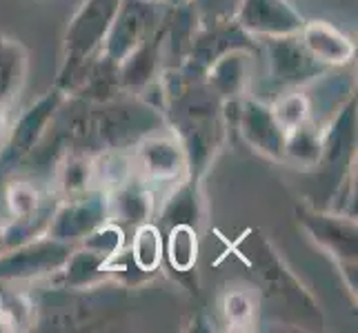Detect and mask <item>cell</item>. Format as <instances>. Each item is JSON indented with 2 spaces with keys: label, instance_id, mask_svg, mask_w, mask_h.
<instances>
[{
  "label": "cell",
  "instance_id": "27",
  "mask_svg": "<svg viewBox=\"0 0 358 333\" xmlns=\"http://www.w3.org/2000/svg\"><path fill=\"white\" fill-rule=\"evenodd\" d=\"M7 109L5 107H0V142H3L5 138V133H7Z\"/></svg>",
  "mask_w": 358,
  "mask_h": 333
},
{
  "label": "cell",
  "instance_id": "1",
  "mask_svg": "<svg viewBox=\"0 0 358 333\" xmlns=\"http://www.w3.org/2000/svg\"><path fill=\"white\" fill-rule=\"evenodd\" d=\"M163 116L167 129L176 135L187 156L189 178L199 182L223 145L227 127L223 101L207 87L205 80L189 82L182 91L165 101Z\"/></svg>",
  "mask_w": 358,
  "mask_h": 333
},
{
  "label": "cell",
  "instance_id": "19",
  "mask_svg": "<svg viewBox=\"0 0 358 333\" xmlns=\"http://www.w3.org/2000/svg\"><path fill=\"white\" fill-rule=\"evenodd\" d=\"M201 214H203L201 184L192 178H185L176 187H171V193L167 195L163 207H160L158 227L163 229V233L174 225L196 227L201 220Z\"/></svg>",
  "mask_w": 358,
  "mask_h": 333
},
{
  "label": "cell",
  "instance_id": "18",
  "mask_svg": "<svg viewBox=\"0 0 358 333\" xmlns=\"http://www.w3.org/2000/svg\"><path fill=\"white\" fill-rule=\"evenodd\" d=\"M29 78V52L18 38L0 34V107H11Z\"/></svg>",
  "mask_w": 358,
  "mask_h": 333
},
{
  "label": "cell",
  "instance_id": "14",
  "mask_svg": "<svg viewBox=\"0 0 358 333\" xmlns=\"http://www.w3.org/2000/svg\"><path fill=\"white\" fill-rule=\"evenodd\" d=\"M167 36V16L163 24L147 38L141 47H136L134 52L118 65L120 87L125 94L141 96L150 84H154L160 76V54L165 47Z\"/></svg>",
  "mask_w": 358,
  "mask_h": 333
},
{
  "label": "cell",
  "instance_id": "5",
  "mask_svg": "<svg viewBox=\"0 0 358 333\" xmlns=\"http://www.w3.org/2000/svg\"><path fill=\"white\" fill-rule=\"evenodd\" d=\"M65 91L52 87L29 109H24L14 125L7 127L5 138L0 142V182L14 176L31 158V154L38 149L41 140L45 138V133L54 122L60 105L65 103Z\"/></svg>",
  "mask_w": 358,
  "mask_h": 333
},
{
  "label": "cell",
  "instance_id": "3",
  "mask_svg": "<svg viewBox=\"0 0 358 333\" xmlns=\"http://www.w3.org/2000/svg\"><path fill=\"white\" fill-rule=\"evenodd\" d=\"M120 3L122 0H83L71 14L60 47V65L54 80L56 89L69 96L76 87L85 67L101 52Z\"/></svg>",
  "mask_w": 358,
  "mask_h": 333
},
{
  "label": "cell",
  "instance_id": "26",
  "mask_svg": "<svg viewBox=\"0 0 358 333\" xmlns=\"http://www.w3.org/2000/svg\"><path fill=\"white\" fill-rule=\"evenodd\" d=\"M187 3L192 5L201 27H212V24L234 20L241 0H187Z\"/></svg>",
  "mask_w": 358,
  "mask_h": 333
},
{
  "label": "cell",
  "instance_id": "21",
  "mask_svg": "<svg viewBox=\"0 0 358 333\" xmlns=\"http://www.w3.org/2000/svg\"><path fill=\"white\" fill-rule=\"evenodd\" d=\"M129 258L143 274L152 276L158 271L165 256V236L156 222H145V225L134 229V238L129 244Z\"/></svg>",
  "mask_w": 358,
  "mask_h": 333
},
{
  "label": "cell",
  "instance_id": "28",
  "mask_svg": "<svg viewBox=\"0 0 358 333\" xmlns=\"http://www.w3.org/2000/svg\"><path fill=\"white\" fill-rule=\"evenodd\" d=\"M7 251V246H5V236H3V222H0V253Z\"/></svg>",
  "mask_w": 358,
  "mask_h": 333
},
{
  "label": "cell",
  "instance_id": "8",
  "mask_svg": "<svg viewBox=\"0 0 358 333\" xmlns=\"http://www.w3.org/2000/svg\"><path fill=\"white\" fill-rule=\"evenodd\" d=\"M76 244L60 242L52 236L34 238L0 253V285L56 276L67 262Z\"/></svg>",
  "mask_w": 358,
  "mask_h": 333
},
{
  "label": "cell",
  "instance_id": "24",
  "mask_svg": "<svg viewBox=\"0 0 358 333\" xmlns=\"http://www.w3.org/2000/svg\"><path fill=\"white\" fill-rule=\"evenodd\" d=\"M258 309H261V306H258V298L252 291L236 289L225 295L223 311H225L229 329H234V331L252 329L256 325Z\"/></svg>",
  "mask_w": 358,
  "mask_h": 333
},
{
  "label": "cell",
  "instance_id": "10",
  "mask_svg": "<svg viewBox=\"0 0 358 333\" xmlns=\"http://www.w3.org/2000/svg\"><path fill=\"white\" fill-rule=\"evenodd\" d=\"M107 220H109L107 191L90 189L80 195L58 200L45 233L60 242L78 244L94 229L105 225Z\"/></svg>",
  "mask_w": 358,
  "mask_h": 333
},
{
  "label": "cell",
  "instance_id": "9",
  "mask_svg": "<svg viewBox=\"0 0 358 333\" xmlns=\"http://www.w3.org/2000/svg\"><path fill=\"white\" fill-rule=\"evenodd\" d=\"M258 47H261V54H265L267 73L271 82L282 91L301 89L307 82H312L320 73L327 71V67L316 63L310 52L303 47L299 34L261 38Z\"/></svg>",
  "mask_w": 358,
  "mask_h": 333
},
{
  "label": "cell",
  "instance_id": "11",
  "mask_svg": "<svg viewBox=\"0 0 358 333\" xmlns=\"http://www.w3.org/2000/svg\"><path fill=\"white\" fill-rule=\"evenodd\" d=\"M231 109L236 111L234 122H236L243 140L271 163H282L285 129L276 120L271 105L263 103L256 96H243L238 101H231Z\"/></svg>",
  "mask_w": 358,
  "mask_h": 333
},
{
  "label": "cell",
  "instance_id": "13",
  "mask_svg": "<svg viewBox=\"0 0 358 333\" xmlns=\"http://www.w3.org/2000/svg\"><path fill=\"white\" fill-rule=\"evenodd\" d=\"M107 209L109 222H114V225L122 227L125 231H134L136 227L154 220L158 212V202L154 189L147 187L136 176H131L129 180H125L107 193Z\"/></svg>",
  "mask_w": 358,
  "mask_h": 333
},
{
  "label": "cell",
  "instance_id": "7",
  "mask_svg": "<svg viewBox=\"0 0 358 333\" xmlns=\"http://www.w3.org/2000/svg\"><path fill=\"white\" fill-rule=\"evenodd\" d=\"M167 9L165 0H122L101 52L120 65L163 24Z\"/></svg>",
  "mask_w": 358,
  "mask_h": 333
},
{
  "label": "cell",
  "instance_id": "22",
  "mask_svg": "<svg viewBox=\"0 0 358 333\" xmlns=\"http://www.w3.org/2000/svg\"><path fill=\"white\" fill-rule=\"evenodd\" d=\"M165 256L169 265L180 274H189L199 258V233L192 225H174L165 231Z\"/></svg>",
  "mask_w": 358,
  "mask_h": 333
},
{
  "label": "cell",
  "instance_id": "25",
  "mask_svg": "<svg viewBox=\"0 0 358 333\" xmlns=\"http://www.w3.org/2000/svg\"><path fill=\"white\" fill-rule=\"evenodd\" d=\"M271 111H274L276 120L280 122V127L285 131L301 125L305 120H312L310 101H307V94L303 91V87L282 91L276 101L271 103Z\"/></svg>",
  "mask_w": 358,
  "mask_h": 333
},
{
  "label": "cell",
  "instance_id": "17",
  "mask_svg": "<svg viewBox=\"0 0 358 333\" xmlns=\"http://www.w3.org/2000/svg\"><path fill=\"white\" fill-rule=\"evenodd\" d=\"M356 154V96L345 103L334 118L323 125V151H320L318 167L352 165Z\"/></svg>",
  "mask_w": 358,
  "mask_h": 333
},
{
  "label": "cell",
  "instance_id": "23",
  "mask_svg": "<svg viewBox=\"0 0 358 333\" xmlns=\"http://www.w3.org/2000/svg\"><path fill=\"white\" fill-rule=\"evenodd\" d=\"M5 205H7L9 218H24V216L41 212L45 205H49V200L41 193V189L36 187L34 180L16 178L5 184Z\"/></svg>",
  "mask_w": 358,
  "mask_h": 333
},
{
  "label": "cell",
  "instance_id": "16",
  "mask_svg": "<svg viewBox=\"0 0 358 333\" xmlns=\"http://www.w3.org/2000/svg\"><path fill=\"white\" fill-rule=\"evenodd\" d=\"M254 56L256 54L247 52V49H234V52L218 56L205 71V84L223 103H231L247 96Z\"/></svg>",
  "mask_w": 358,
  "mask_h": 333
},
{
  "label": "cell",
  "instance_id": "20",
  "mask_svg": "<svg viewBox=\"0 0 358 333\" xmlns=\"http://www.w3.org/2000/svg\"><path fill=\"white\" fill-rule=\"evenodd\" d=\"M320 151H323V127L314 120H305L285 131L282 163L312 169L320 163Z\"/></svg>",
  "mask_w": 358,
  "mask_h": 333
},
{
  "label": "cell",
  "instance_id": "6",
  "mask_svg": "<svg viewBox=\"0 0 358 333\" xmlns=\"http://www.w3.org/2000/svg\"><path fill=\"white\" fill-rule=\"evenodd\" d=\"M131 165L134 176L152 189L176 187L178 182L189 178L187 156H185V149L178 138L169 129H160L136 145Z\"/></svg>",
  "mask_w": 358,
  "mask_h": 333
},
{
  "label": "cell",
  "instance_id": "15",
  "mask_svg": "<svg viewBox=\"0 0 358 333\" xmlns=\"http://www.w3.org/2000/svg\"><path fill=\"white\" fill-rule=\"evenodd\" d=\"M299 38L316 63L327 69L350 65L356 54L354 40L327 20H305Z\"/></svg>",
  "mask_w": 358,
  "mask_h": 333
},
{
  "label": "cell",
  "instance_id": "2",
  "mask_svg": "<svg viewBox=\"0 0 358 333\" xmlns=\"http://www.w3.org/2000/svg\"><path fill=\"white\" fill-rule=\"evenodd\" d=\"M238 251L245 262H250L254 269L263 302H267V309L280 323L296 329H323V313H320L314 295L294 276V271L285 265L267 238H252L245 233Z\"/></svg>",
  "mask_w": 358,
  "mask_h": 333
},
{
  "label": "cell",
  "instance_id": "4",
  "mask_svg": "<svg viewBox=\"0 0 358 333\" xmlns=\"http://www.w3.org/2000/svg\"><path fill=\"white\" fill-rule=\"evenodd\" d=\"M296 220L320 249L334 258L336 267L350 291L356 295V258H358V229L356 218L331 209H316L310 202L296 205Z\"/></svg>",
  "mask_w": 358,
  "mask_h": 333
},
{
  "label": "cell",
  "instance_id": "12",
  "mask_svg": "<svg viewBox=\"0 0 358 333\" xmlns=\"http://www.w3.org/2000/svg\"><path fill=\"white\" fill-rule=\"evenodd\" d=\"M234 20L256 40L294 36L305 24L301 11L289 0H241Z\"/></svg>",
  "mask_w": 358,
  "mask_h": 333
}]
</instances>
